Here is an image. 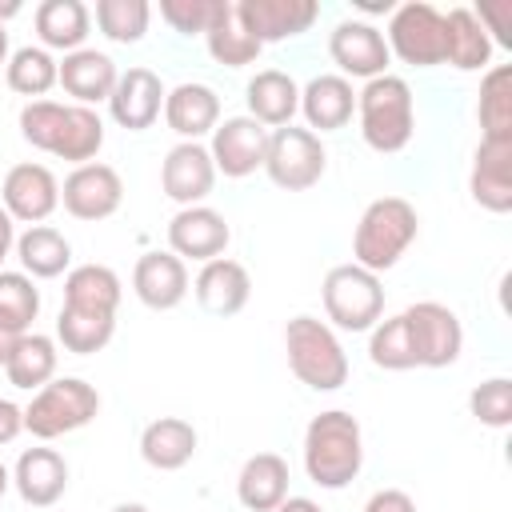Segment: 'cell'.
I'll list each match as a JSON object with an SVG mask.
<instances>
[{
  "label": "cell",
  "mask_w": 512,
  "mask_h": 512,
  "mask_svg": "<svg viewBox=\"0 0 512 512\" xmlns=\"http://www.w3.org/2000/svg\"><path fill=\"white\" fill-rule=\"evenodd\" d=\"M364 464V436L352 412H320L304 428V472L320 488H344L360 476Z\"/></svg>",
  "instance_id": "cell-1"
},
{
  "label": "cell",
  "mask_w": 512,
  "mask_h": 512,
  "mask_svg": "<svg viewBox=\"0 0 512 512\" xmlns=\"http://www.w3.org/2000/svg\"><path fill=\"white\" fill-rule=\"evenodd\" d=\"M416 232H420L416 208L404 196H380L364 208V216L352 232V264L380 276L408 252Z\"/></svg>",
  "instance_id": "cell-2"
},
{
  "label": "cell",
  "mask_w": 512,
  "mask_h": 512,
  "mask_svg": "<svg viewBox=\"0 0 512 512\" xmlns=\"http://www.w3.org/2000/svg\"><path fill=\"white\" fill-rule=\"evenodd\" d=\"M356 112H360V136L372 152H400L408 148L416 132V108H412V88L408 80L384 72L368 80L356 92Z\"/></svg>",
  "instance_id": "cell-3"
},
{
  "label": "cell",
  "mask_w": 512,
  "mask_h": 512,
  "mask_svg": "<svg viewBox=\"0 0 512 512\" xmlns=\"http://www.w3.org/2000/svg\"><path fill=\"white\" fill-rule=\"evenodd\" d=\"M284 348H288V368L312 392H336L348 380V356L324 320L292 316L284 328Z\"/></svg>",
  "instance_id": "cell-4"
},
{
  "label": "cell",
  "mask_w": 512,
  "mask_h": 512,
  "mask_svg": "<svg viewBox=\"0 0 512 512\" xmlns=\"http://www.w3.org/2000/svg\"><path fill=\"white\" fill-rule=\"evenodd\" d=\"M96 412H100L96 388L80 376H60V380H48L40 392H32V404L24 408V428L36 440H56L92 424Z\"/></svg>",
  "instance_id": "cell-5"
},
{
  "label": "cell",
  "mask_w": 512,
  "mask_h": 512,
  "mask_svg": "<svg viewBox=\"0 0 512 512\" xmlns=\"http://www.w3.org/2000/svg\"><path fill=\"white\" fill-rule=\"evenodd\" d=\"M324 312L344 332H368L384 312V288L380 276L360 264H336L324 276Z\"/></svg>",
  "instance_id": "cell-6"
},
{
  "label": "cell",
  "mask_w": 512,
  "mask_h": 512,
  "mask_svg": "<svg viewBox=\"0 0 512 512\" xmlns=\"http://www.w3.org/2000/svg\"><path fill=\"white\" fill-rule=\"evenodd\" d=\"M328 168V152L320 144L316 132L284 124L276 132H268V152H264V172L276 188L284 192H304L312 188Z\"/></svg>",
  "instance_id": "cell-7"
},
{
  "label": "cell",
  "mask_w": 512,
  "mask_h": 512,
  "mask_svg": "<svg viewBox=\"0 0 512 512\" xmlns=\"http://www.w3.org/2000/svg\"><path fill=\"white\" fill-rule=\"evenodd\" d=\"M388 52H396L412 68L444 64V12L428 0H408L388 20Z\"/></svg>",
  "instance_id": "cell-8"
},
{
  "label": "cell",
  "mask_w": 512,
  "mask_h": 512,
  "mask_svg": "<svg viewBox=\"0 0 512 512\" xmlns=\"http://www.w3.org/2000/svg\"><path fill=\"white\" fill-rule=\"evenodd\" d=\"M404 320H408V332H412L416 368H448V364H456V356L464 348V328H460V316L448 304L420 300V304L404 308Z\"/></svg>",
  "instance_id": "cell-9"
},
{
  "label": "cell",
  "mask_w": 512,
  "mask_h": 512,
  "mask_svg": "<svg viewBox=\"0 0 512 512\" xmlns=\"http://www.w3.org/2000/svg\"><path fill=\"white\" fill-rule=\"evenodd\" d=\"M0 208L20 224H44L60 208V180L44 164H12L0 184Z\"/></svg>",
  "instance_id": "cell-10"
},
{
  "label": "cell",
  "mask_w": 512,
  "mask_h": 512,
  "mask_svg": "<svg viewBox=\"0 0 512 512\" xmlns=\"http://www.w3.org/2000/svg\"><path fill=\"white\" fill-rule=\"evenodd\" d=\"M124 200V180L112 164H80L64 176V188H60V204L68 216L76 220H108Z\"/></svg>",
  "instance_id": "cell-11"
},
{
  "label": "cell",
  "mask_w": 512,
  "mask_h": 512,
  "mask_svg": "<svg viewBox=\"0 0 512 512\" xmlns=\"http://www.w3.org/2000/svg\"><path fill=\"white\" fill-rule=\"evenodd\" d=\"M236 20L264 48V44L308 32L320 20V4L316 0H236Z\"/></svg>",
  "instance_id": "cell-12"
},
{
  "label": "cell",
  "mask_w": 512,
  "mask_h": 512,
  "mask_svg": "<svg viewBox=\"0 0 512 512\" xmlns=\"http://www.w3.org/2000/svg\"><path fill=\"white\" fill-rule=\"evenodd\" d=\"M264 152H268V128L256 124L252 116H228L224 124L212 128L208 156H212L216 172H224L232 180H244L256 168H264Z\"/></svg>",
  "instance_id": "cell-13"
},
{
  "label": "cell",
  "mask_w": 512,
  "mask_h": 512,
  "mask_svg": "<svg viewBox=\"0 0 512 512\" xmlns=\"http://www.w3.org/2000/svg\"><path fill=\"white\" fill-rule=\"evenodd\" d=\"M228 240H232V228H228V220H224L216 208L192 204V208H180V212L168 220V248H172V256H180V260H200V264H208V260L224 256Z\"/></svg>",
  "instance_id": "cell-14"
},
{
  "label": "cell",
  "mask_w": 512,
  "mask_h": 512,
  "mask_svg": "<svg viewBox=\"0 0 512 512\" xmlns=\"http://www.w3.org/2000/svg\"><path fill=\"white\" fill-rule=\"evenodd\" d=\"M328 56L340 64L344 80L348 76H360V80H376L384 76L392 52L384 44V32L364 24V20H340L328 36Z\"/></svg>",
  "instance_id": "cell-15"
},
{
  "label": "cell",
  "mask_w": 512,
  "mask_h": 512,
  "mask_svg": "<svg viewBox=\"0 0 512 512\" xmlns=\"http://www.w3.org/2000/svg\"><path fill=\"white\" fill-rule=\"evenodd\" d=\"M216 184V164L200 140H180L160 164V188L180 208L200 204Z\"/></svg>",
  "instance_id": "cell-16"
},
{
  "label": "cell",
  "mask_w": 512,
  "mask_h": 512,
  "mask_svg": "<svg viewBox=\"0 0 512 512\" xmlns=\"http://www.w3.org/2000/svg\"><path fill=\"white\" fill-rule=\"evenodd\" d=\"M108 112L120 128L128 132H144L156 124V116L164 112V84L152 68H128L116 76V88L108 96Z\"/></svg>",
  "instance_id": "cell-17"
},
{
  "label": "cell",
  "mask_w": 512,
  "mask_h": 512,
  "mask_svg": "<svg viewBox=\"0 0 512 512\" xmlns=\"http://www.w3.org/2000/svg\"><path fill=\"white\" fill-rule=\"evenodd\" d=\"M468 192L480 208L496 216L512 212V140H480L472 156Z\"/></svg>",
  "instance_id": "cell-18"
},
{
  "label": "cell",
  "mask_w": 512,
  "mask_h": 512,
  "mask_svg": "<svg viewBox=\"0 0 512 512\" xmlns=\"http://www.w3.org/2000/svg\"><path fill=\"white\" fill-rule=\"evenodd\" d=\"M132 292L144 308L168 312L188 296V268L172 252H144L132 268Z\"/></svg>",
  "instance_id": "cell-19"
},
{
  "label": "cell",
  "mask_w": 512,
  "mask_h": 512,
  "mask_svg": "<svg viewBox=\"0 0 512 512\" xmlns=\"http://www.w3.org/2000/svg\"><path fill=\"white\" fill-rule=\"evenodd\" d=\"M12 484L24 504L52 508L68 488V464L56 448H24L12 468Z\"/></svg>",
  "instance_id": "cell-20"
},
{
  "label": "cell",
  "mask_w": 512,
  "mask_h": 512,
  "mask_svg": "<svg viewBox=\"0 0 512 512\" xmlns=\"http://www.w3.org/2000/svg\"><path fill=\"white\" fill-rule=\"evenodd\" d=\"M116 64L108 52H96V48H76L64 56V64L56 68V84L76 100V104H96V100H108L112 88H116Z\"/></svg>",
  "instance_id": "cell-21"
},
{
  "label": "cell",
  "mask_w": 512,
  "mask_h": 512,
  "mask_svg": "<svg viewBox=\"0 0 512 512\" xmlns=\"http://www.w3.org/2000/svg\"><path fill=\"white\" fill-rule=\"evenodd\" d=\"M248 296H252V280L240 260L216 256L196 276V300L208 316H236L248 304Z\"/></svg>",
  "instance_id": "cell-22"
},
{
  "label": "cell",
  "mask_w": 512,
  "mask_h": 512,
  "mask_svg": "<svg viewBox=\"0 0 512 512\" xmlns=\"http://www.w3.org/2000/svg\"><path fill=\"white\" fill-rule=\"evenodd\" d=\"M300 112H304V120H308V132H312V128L336 132V128H344V124L352 120V112H356V92H352V84H348L344 76H332V72L312 76V80L300 88Z\"/></svg>",
  "instance_id": "cell-23"
},
{
  "label": "cell",
  "mask_w": 512,
  "mask_h": 512,
  "mask_svg": "<svg viewBox=\"0 0 512 512\" xmlns=\"http://www.w3.org/2000/svg\"><path fill=\"white\" fill-rule=\"evenodd\" d=\"M164 120L180 140H200L220 124V96L208 84H176L164 92Z\"/></svg>",
  "instance_id": "cell-24"
},
{
  "label": "cell",
  "mask_w": 512,
  "mask_h": 512,
  "mask_svg": "<svg viewBox=\"0 0 512 512\" xmlns=\"http://www.w3.org/2000/svg\"><path fill=\"white\" fill-rule=\"evenodd\" d=\"M244 100H248V116H252L256 124H264V128H284V124H292V116L300 112V88H296V80H292L288 72H280V68L256 72V76L248 80Z\"/></svg>",
  "instance_id": "cell-25"
},
{
  "label": "cell",
  "mask_w": 512,
  "mask_h": 512,
  "mask_svg": "<svg viewBox=\"0 0 512 512\" xmlns=\"http://www.w3.org/2000/svg\"><path fill=\"white\" fill-rule=\"evenodd\" d=\"M236 496L248 512H272L280 500H288V464L276 452H256L244 460L236 476Z\"/></svg>",
  "instance_id": "cell-26"
},
{
  "label": "cell",
  "mask_w": 512,
  "mask_h": 512,
  "mask_svg": "<svg viewBox=\"0 0 512 512\" xmlns=\"http://www.w3.org/2000/svg\"><path fill=\"white\" fill-rule=\"evenodd\" d=\"M492 60V36L476 20L472 8H452L444 12V64L460 72H480Z\"/></svg>",
  "instance_id": "cell-27"
},
{
  "label": "cell",
  "mask_w": 512,
  "mask_h": 512,
  "mask_svg": "<svg viewBox=\"0 0 512 512\" xmlns=\"http://www.w3.org/2000/svg\"><path fill=\"white\" fill-rule=\"evenodd\" d=\"M140 456L160 472H176L196 456V428L180 416H160L140 432Z\"/></svg>",
  "instance_id": "cell-28"
},
{
  "label": "cell",
  "mask_w": 512,
  "mask_h": 512,
  "mask_svg": "<svg viewBox=\"0 0 512 512\" xmlns=\"http://www.w3.org/2000/svg\"><path fill=\"white\" fill-rule=\"evenodd\" d=\"M64 308L116 316L120 308V276L108 264H80L64 280Z\"/></svg>",
  "instance_id": "cell-29"
},
{
  "label": "cell",
  "mask_w": 512,
  "mask_h": 512,
  "mask_svg": "<svg viewBox=\"0 0 512 512\" xmlns=\"http://www.w3.org/2000/svg\"><path fill=\"white\" fill-rule=\"evenodd\" d=\"M16 260H20L24 276L52 280L72 264V244L64 240V232H56L48 224H32L24 236H16Z\"/></svg>",
  "instance_id": "cell-30"
},
{
  "label": "cell",
  "mask_w": 512,
  "mask_h": 512,
  "mask_svg": "<svg viewBox=\"0 0 512 512\" xmlns=\"http://www.w3.org/2000/svg\"><path fill=\"white\" fill-rule=\"evenodd\" d=\"M92 28V16L80 0H44L36 8V36L44 48H60L64 56L84 44Z\"/></svg>",
  "instance_id": "cell-31"
},
{
  "label": "cell",
  "mask_w": 512,
  "mask_h": 512,
  "mask_svg": "<svg viewBox=\"0 0 512 512\" xmlns=\"http://www.w3.org/2000/svg\"><path fill=\"white\" fill-rule=\"evenodd\" d=\"M8 384L24 392H40L48 380H56V340L40 332H24L4 364Z\"/></svg>",
  "instance_id": "cell-32"
},
{
  "label": "cell",
  "mask_w": 512,
  "mask_h": 512,
  "mask_svg": "<svg viewBox=\"0 0 512 512\" xmlns=\"http://www.w3.org/2000/svg\"><path fill=\"white\" fill-rule=\"evenodd\" d=\"M480 140H512V64H496L480 80V104H476Z\"/></svg>",
  "instance_id": "cell-33"
},
{
  "label": "cell",
  "mask_w": 512,
  "mask_h": 512,
  "mask_svg": "<svg viewBox=\"0 0 512 512\" xmlns=\"http://www.w3.org/2000/svg\"><path fill=\"white\" fill-rule=\"evenodd\" d=\"M100 144H104V120L92 108H84V104H68L64 128H60V140H56L52 156H60V160L80 168V164H92Z\"/></svg>",
  "instance_id": "cell-34"
},
{
  "label": "cell",
  "mask_w": 512,
  "mask_h": 512,
  "mask_svg": "<svg viewBox=\"0 0 512 512\" xmlns=\"http://www.w3.org/2000/svg\"><path fill=\"white\" fill-rule=\"evenodd\" d=\"M116 332V316H100V312H76V308H60L56 316V340L64 344V352L72 356H92L100 352Z\"/></svg>",
  "instance_id": "cell-35"
},
{
  "label": "cell",
  "mask_w": 512,
  "mask_h": 512,
  "mask_svg": "<svg viewBox=\"0 0 512 512\" xmlns=\"http://www.w3.org/2000/svg\"><path fill=\"white\" fill-rule=\"evenodd\" d=\"M204 40H208L212 60L224 64V68H244V64H252V60L260 56V44H256V40L240 28V20H236V0L224 4L220 20L204 32Z\"/></svg>",
  "instance_id": "cell-36"
},
{
  "label": "cell",
  "mask_w": 512,
  "mask_h": 512,
  "mask_svg": "<svg viewBox=\"0 0 512 512\" xmlns=\"http://www.w3.org/2000/svg\"><path fill=\"white\" fill-rule=\"evenodd\" d=\"M56 60L48 56V48H16L12 56H8V64H4V80H8V88L16 92V96H32V100H40L48 88H56Z\"/></svg>",
  "instance_id": "cell-37"
},
{
  "label": "cell",
  "mask_w": 512,
  "mask_h": 512,
  "mask_svg": "<svg viewBox=\"0 0 512 512\" xmlns=\"http://www.w3.org/2000/svg\"><path fill=\"white\" fill-rule=\"evenodd\" d=\"M368 356H372V364L384 368V372H408V368H416V348H412V332H408L404 312L372 324Z\"/></svg>",
  "instance_id": "cell-38"
},
{
  "label": "cell",
  "mask_w": 512,
  "mask_h": 512,
  "mask_svg": "<svg viewBox=\"0 0 512 512\" xmlns=\"http://www.w3.org/2000/svg\"><path fill=\"white\" fill-rule=\"evenodd\" d=\"M148 0H96V24L116 44H136L148 32Z\"/></svg>",
  "instance_id": "cell-39"
},
{
  "label": "cell",
  "mask_w": 512,
  "mask_h": 512,
  "mask_svg": "<svg viewBox=\"0 0 512 512\" xmlns=\"http://www.w3.org/2000/svg\"><path fill=\"white\" fill-rule=\"evenodd\" d=\"M40 312V288L24 272H0V324L12 332H28Z\"/></svg>",
  "instance_id": "cell-40"
},
{
  "label": "cell",
  "mask_w": 512,
  "mask_h": 512,
  "mask_svg": "<svg viewBox=\"0 0 512 512\" xmlns=\"http://www.w3.org/2000/svg\"><path fill=\"white\" fill-rule=\"evenodd\" d=\"M64 112L68 104H56V100H28L20 108V136L40 148V152H52L56 140H60V128H64Z\"/></svg>",
  "instance_id": "cell-41"
},
{
  "label": "cell",
  "mask_w": 512,
  "mask_h": 512,
  "mask_svg": "<svg viewBox=\"0 0 512 512\" xmlns=\"http://www.w3.org/2000/svg\"><path fill=\"white\" fill-rule=\"evenodd\" d=\"M468 408L484 428H508L512 424V380L492 376V380L476 384L468 396Z\"/></svg>",
  "instance_id": "cell-42"
},
{
  "label": "cell",
  "mask_w": 512,
  "mask_h": 512,
  "mask_svg": "<svg viewBox=\"0 0 512 512\" xmlns=\"http://www.w3.org/2000/svg\"><path fill=\"white\" fill-rule=\"evenodd\" d=\"M224 4H228V0H160V16H164L176 32L192 36V32H208V28L220 20Z\"/></svg>",
  "instance_id": "cell-43"
},
{
  "label": "cell",
  "mask_w": 512,
  "mask_h": 512,
  "mask_svg": "<svg viewBox=\"0 0 512 512\" xmlns=\"http://www.w3.org/2000/svg\"><path fill=\"white\" fill-rule=\"evenodd\" d=\"M508 0H500V4H480V12H476V20L484 24V32H496V40L504 44V48H512V32H508Z\"/></svg>",
  "instance_id": "cell-44"
},
{
  "label": "cell",
  "mask_w": 512,
  "mask_h": 512,
  "mask_svg": "<svg viewBox=\"0 0 512 512\" xmlns=\"http://www.w3.org/2000/svg\"><path fill=\"white\" fill-rule=\"evenodd\" d=\"M364 512H416V504H412V496L400 492V488H380V492L368 496Z\"/></svg>",
  "instance_id": "cell-45"
},
{
  "label": "cell",
  "mask_w": 512,
  "mask_h": 512,
  "mask_svg": "<svg viewBox=\"0 0 512 512\" xmlns=\"http://www.w3.org/2000/svg\"><path fill=\"white\" fill-rule=\"evenodd\" d=\"M24 432V408L0 396V444H12Z\"/></svg>",
  "instance_id": "cell-46"
},
{
  "label": "cell",
  "mask_w": 512,
  "mask_h": 512,
  "mask_svg": "<svg viewBox=\"0 0 512 512\" xmlns=\"http://www.w3.org/2000/svg\"><path fill=\"white\" fill-rule=\"evenodd\" d=\"M12 216L0 208V272H4V260H8V252H12V244H16V232H12Z\"/></svg>",
  "instance_id": "cell-47"
},
{
  "label": "cell",
  "mask_w": 512,
  "mask_h": 512,
  "mask_svg": "<svg viewBox=\"0 0 512 512\" xmlns=\"http://www.w3.org/2000/svg\"><path fill=\"white\" fill-rule=\"evenodd\" d=\"M272 512H324L316 500H308V496H288V500H280Z\"/></svg>",
  "instance_id": "cell-48"
},
{
  "label": "cell",
  "mask_w": 512,
  "mask_h": 512,
  "mask_svg": "<svg viewBox=\"0 0 512 512\" xmlns=\"http://www.w3.org/2000/svg\"><path fill=\"white\" fill-rule=\"evenodd\" d=\"M20 336H24V332H12L8 324H0V368L8 364V356H12V348H16Z\"/></svg>",
  "instance_id": "cell-49"
},
{
  "label": "cell",
  "mask_w": 512,
  "mask_h": 512,
  "mask_svg": "<svg viewBox=\"0 0 512 512\" xmlns=\"http://www.w3.org/2000/svg\"><path fill=\"white\" fill-rule=\"evenodd\" d=\"M16 12H20V4H16V0H8V4H0V24H4V20H12Z\"/></svg>",
  "instance_id": "cell-50"
},
{
  "label": "cell",
  "mask_w": 512,
  "mask_h": 512,
  "mask_svg": "<svg viewBox=\"0 0 512 512\" xmlns=\"http://www.w3.org/2000/svg\"><path fill=\"white\" fill-rule=\"evenodd\" d=\"M8 64V32H4V24H0V68Z\"/></svg>",
  "instance_id": "cell-51"
},
{
  "label": "cell",
  "mask_w": 512,
  "mask_h": 512,
  "mask_svg": "<svg viewBox=\"0 0 512 512\" xmlns=\"http://www.w3.org/2000/svg\"><path fill=\"white\" fill-rule=\"evenodd\" d=\"M8 484H12V476H8V468H4V464H0V496H4V492H8Z\"/></svg>",
  "instance_id": "cell-52"
},
{
  "label": "cell",
  "mask_w": 512,
  "mask_h": 512,
  "mask_svg": "<svg viewBox=\"0 0 512 512\" xmlns=\"http://www.w3.org/2000/svg\"><path fill=\"white\" fill-rule=\"evenodd\" d=\"M112 512H148V508H144V504H116Z\"/></svg>",
  "instance_id": "cell-53"
}]
</instances>
